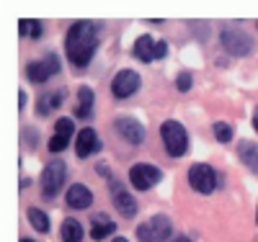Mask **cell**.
<instances>
[{
	"mask_svg": "<svg viewBox=\"0 0 258 242\" xmlns=\"http://www.w3.org/2000/svg\"><path fill=\"white\" fill-rule=\"evenodd\" d=\"M98 26L91 21H75L64 34V54L75 64V67H85L91 64L96 49H98Z\"/></svg>",
	"mask_w": 258,
	"mask_h": 242,
	"instance_id": "6da1fadb",
	"label": "cell"
},
{
	"mask_svg": "<svg viewBox=\"0 0 258 242\" xmlns=\"http://www.w3.org/2000/svg\"><path fill=\"white\" fill-rule=\"evenodd\" d=\"M160 139H163V147L170 157H183L186 149H188V131L183 129L181 121H173L168 119L160 124Z\"/></svg>",
	"mask_w": 258,
	"mask_h": 242,
	"instance_id": "7a4b0ae2",
	"label": "cell"
},
{
	"mask_svg": "<svg viewBox=\"0 0 258 242\" xmlns=\"http://www.w3.org/2000/svg\"><path fill=\"white\" fill-rule=\"evenodd\" d=\"M64 181H68V165H64L62 157H54L44 165L41 170V193L47 196V199H54V196L62 191Z\"/></svg>",
	"mask_w": 258,
	"mask_h": 242,
	"instance_id": "3957f363",
	"label": "cell"
},
{
	"mask_svg": "<svg viewBox=\"0 0 258 242\" xmlns=\"http://www.w3.org/2000/svg\"><path fill=\"white\" fill-rule=\"evenodd\" d=\"M170 232H173V222L165 214H155L153 219H147L137 227V239L140 242H165L170 239Z\"/></svg>",
	"mask_w": 258,
	"mask_h": 242,
	"instance_id": "277c9868",
	"label": "cell"
},
{
	"mask_svg": "<svg viewBox=\"0 0 258 242\" xmlns=\"http://www.w3.org/2000/svg\"><path fill=\"white\" fill-rule=\"evenodd\" d=\"M188 186L194 191H199V193H214L217 186H220V175L212 165L197 163V165L188 168Z\"/></svg>",
	"mask_w": 258,
	"mask_h": 242,
	"instance_id": "5b68a950",
	"label": "cell"
},
{
	"mask_svg": "<svg viewBox=\"0 0 258 242\" xmlns=\"http://www.w3.org/2000/svg\"><path fill=\"white\" fill-rule=\"evenodd\" d=\"M220 41L227 54H235V57H248L253 52V36L240 31V29H225L220 34Z\"/></svg>",
	"mask_w": 258,
	"mask_h": 242,
	"instance_id": "8992f818",
	"label": "cell"
},
{
	"mask_svg": "<svg viewBox=\"0 0 258 242\" xmlns=\"http://www.w3.org/2000/svg\"><path fill=\"white\" fill-rule=\"evenodd\" d=\"M163 178V170L150 165V163H137L129 170V183H132L137 191H150L153 186H158Z\"/></svg>",
	"mask_w": 258,
	"mask_h": 242,
	"instance_id": "52a82bcc",
	"label": "cell"
},
{
	"mask_svg": "<svg viewBox=\"0 0 258 242\" xmlns=\"http://www.w3.org/2000/svg\"><path fill=\"white\" fill-rule=\"evenodd\" d=\"M140 85H142L140 72H135V70H119L114 75V80H111V93H114V98L124 101L129 96H135L140 91Z\"/></svg>",
	"mask_w": 258,
	"mask_h": 242,
	"instance_id": "ba28073f",
	"label": "cell"
},
{
	"mask_svg": "<svg viewBox=\"0 0 258 242\" xmlns=\"http://www.w3.org/2000/svg\"><path fill=\"white\" fill-rule=\"evenodd\" d=\"M57 72H59V59H57V54H47L44 59L31 62L29 67H26L29 80H31V83H36V85L47 83V80H49L52 75H57Z\"/></svg>",
	"mask_w": 258,
	"mask_h": 242,
	"instance_id": "9c48e42d",
	"label": "cell"
},
{
	"mask_svg": "<svg viewBox=\"0 0 258 242\" xmlns=\"http://www.w3.org/2000/svg\"><path fill=\"white\" fill-rule=\"evenodd\" d=\"M114 126H116V131H119V137H121L124 142H129V144H142L145 137H147L145 126H142L137 119H132V116H119V119L114 121Z\"/></svg>",
	"mask_w": 258,
	"mask_h": 242,
	"instance_id": "30bf717a",
	"label": "cell"
},
{
	"mask_svg": "<svg viewBox=\"0 0 258 242\" xmlns=\"http://www.w3.org/2000/svg\"><path fill=\"white\" fill-rule=\"evenodd\" d=\"M101 149V139L96 134V129H83L78 131V137H75V152H78V157H91L93 152Z\"/></svg>",
	"mask_w": 258,
	"mask_h": 242,
	"instance_id": "8fae6325",
	"label": "cell"
},
{
	"mask_svg": "<svg viewBox=\"0 0 258 242\" xmlns=\"http://www.w3.org/2000/svg\"><path fill=\"white\" fill-rule=\"evenodd\" d=\"M64 201H68L70 209H88L93 204V191L88 186H83V183H75L68 188V196H64Z\"/></svg>",
	"mask_w": 258,
	"mask_h": 242,
	"instance_id": "7c38bea8",
	"label": "cell"
},
{
	"mask_svg": "<svg viewBox=\"0 0 258 242\" xmlns=\"http://www.w3.org/2000/svg\"><path fill=\"white\" fill-rule=\"evenodd\" d=\"M78 106H75V119H91V114H93V101H96V96H93V91L88 85H83L80 91H78Z\"/></svg>",
	"mask_w": 258,
	"mask_h": 242,
	"instance_id": "4fadbf2b",
	"label": "cell"
},
{
	"mask_svg": "<svg viewBox=\"0 0 258 242\" xmlns=\"http://www.w3.org/2000/svg\"><path fill=\"white\" fill-rule=\"evenodd\" d=\"M114 232H116V222H111L106 214H96L93 216V227H91V237L93 239H106Z\"/></svg>",
	"mask_w": 258,
	"mask_h": 242,
	"instance_id": "5bb4252c",
	"label": "cell"
},
{
	"mask_svg": "<svg viewBox=\"0 0 258 242\" xmlns=\"http://www.w3.org/2000/svg\"><path fill=\"white\" fill-rule=\"evenodd\" d=\"M114 206L121 216H135L137 214V201H135V196L129 193V191H116L114 193Z\"/></svg>",
	"mask_w": 258,
	"mask_h": 242,
	"instance_id": "9a60e30c",
	"label": "cell"
},
{
	"mask_svg": "<svg viewBox=\"0 0 258 242\" xmlns=\"http://www.w3.org/2000/svg\"><path fill=\"white\" fill-rule=\"evenodd\" d=\"M153 52H155V39L150 36V34H142V36L135 41V57H137L140 62H153V59H155Z\"/></svg>",
	"mask_w": 258,
	"mask_h": 242,
	"instance_id": "2e32d148",
	"label": "cell"
},
{
	"mask_svg": "<svg viewBox=\"0 0 258 242\" xmlns=\"http://www.w3.org/2000/svg\"><path fill=\"white\" fill-rule=\"evenodd\" d=\"M59 234H62V242H83L85 229H83V224L78 222V219H64Z\"/></svg>",
	"mask_w": 258,
	"mask_h": 242,
	"instance_id": "e0dca14e",
	"label": "cell"
},
{
	"mask_svg": "<svg viewBox=\"0 0 258 242\" xmlns=\"http://www.w3.org/2000/svg\"><path fill=\"white\" fill-rule=\"evenodd\" d=\"M238 157H240L248 168L258 170V144H253L250 139H243V142L238 144Z\"/></svg>",
	"mask_w": 258,
	"mask_h": 242,
	"instance_id": "ac0fdd59",
	"label": "cell"
},
{
	"mask_svg": "<svg viewBox=\"0 0 258 242\" xmlns=\"http://www.w3.org/2000/svg\"><path fill=\"white\" fill-rule=\"evenodd\" d=\"M64 98H68V91H54V93H49V96H44L39 101V114L44 116V114H52L54 108H59L62 103H64Z\"/></svg>",
	"mask_w": 258,
	"mask_h": 242,
	"instance_id": "d6986e66",
	"label": "cell"
},
{
	"mask_svg": "<svg viewBox=\"0 0 258 242\" xmlns=\"http://www.w3.org/2000/svg\"><path fill=\"white\" fill-rule=\"evenodd\" d=\"M18 29H21L24 36H31V39H39L41 34H44V24H41V21H34V18H21Z\"/></svg>",
	"mask_w": 258,
	"mask_h": 242,
	"instance_id": "ffe728a7",
	"label": "cell"
},
{
	"mask_svg": "<svg viewBox=\"0 0 258 242\" xmlns=\"http://www.w3.org/2000/svg\"><path fill=\"white\" fill-rule=\"evenodd\" d=\"M29 222H31V227L36 232H49V216L41 211V209H36V206L29 209Z\"/></svg>",
	"mask_w": 258,
	"mask_h": 242,
	"instance_id": "44dd1931",
	"label": "cell"
},
{
	"mask_svg": "<svg viewBox=\"0 0 258 242\" xmlns=\"http://www.w3.org/2000/svg\"><path fill=\"white\" fill-rule=\"evenodd\" d=\"M212 129H214V137H217V142H222V144L232 142V134H235V131H232V126H230V124H225V121H217V124H214Z\"/></svg>",
	"mask_w": 258,
	"mask_h": 242,
	"instance_id": "7402d4cb",
	"label": "cell"
},
{
	"mask_svg": "<svg viewBox=\"0 0 258 242\" xmlns=\"http://www.w3.org/2000/svg\"><path fill=\"white\" fill-rule=\"evenodd\" d=\"M73 131H75V126H73V119L62 116V119H57V121H54V134H64V137H73Z\"/></svg>",
	"mask_w": 258,
	"mask_h": 242,
	"instance_id": "603a6c76",
	"label": "cell"
},
{
	"mask_svg": "<svg viewBox=\"0 0 258 242\" xmlns=\"http://www.w3.org/2000/svg\"><path fill=\"white\" fill-rule=\"evenodd\" d=\"M68 142H70V137H64V134H54L52 139H49V152H62L64 147H68Z\"/></svg>",
	"mask_w": 258,
	"mask_h": 242,
	"instance_id": "cb8c5ba5",
	"label": "cell"
},
{
	"mask_svg": "<svg viewBox=\"0 0 258 242\" xmlns=\"http://www.w3.org/2000/svg\"><path fill=\"white\" fill-rule=\"evenodd\" d=\"M191 85H194V77H191V72H181V75L176 77V88H178L181 93L191 91Z\"/></svg>",
	"mask_w": 258,
	"mask_h": 242,
	"instance_id": "d4e9b609",
	"label": "cell"
},
{
	"mask_svg": "<svg viewBox=\"0 0 258 242\" xmlns=\"http://www.w3.org/2000/svg\"><path fill=\"white\" fill-rule=\"evenodd\" d=\"M168 54V41H155V52H153V57L155 59H163Z\"/></svg>",
	"mask_w": 258,
	"mask_h": 242,
	"instance_id": "484cf974",
	"label": "cell"
},
{
	"mask_svg": "<svg viewBox=\"0 0 258 242\" xmlns=\"http://www.w3.org/2000/svg\"><path fill=\"white\" fill-rule=\"evenodd\" d=\"M24 108H26V91L21 88L18 91V111H24Z\"/></svg>",
	"mask_w": 258,
	"mask_h": 242,
	"instance_id": "4316f807",
	"label": "cell"
},
{
	"mask_svg": "<svg viewBox=\"0 0 258 242\" xmlns=\"http://www.w3.org/2000/svg\"><path fill=\"white\" fill-rule=\"evenodd\" d=\"M98 173H101V175H109L111 170H109V165H103V163H101V165H98Z\"/></svg>",
	"mask_w": 258,
	"mask_h": 242,
	"instance_id": "83f0119b",
	"label": "cell"
},
{
	"mask_svg": "<svg viewBox=\"0 0 258 242\" xmlns=\"http://www.w3.org/2000/svg\"><path fill=\"white\" fill-rule=\"evenodd\" d=\"M170 242H194V239H188V237H173Z\"/></svg>",
	"mask_w": 258,
	"mask_h": 242,
	"instance_id": "f1b7e54d",
	"label": "cell"
},
{
	"mask_svg": "<svg viewBox=\"0 0 258 242\" xmlns=\"http://www.w3.org/2000/svg\"><path fill=\"white\" fill-rule=\"evenodd\" d=\"M18 242H36V239H31V237H21Z\"/></svg>",
	"mask_w": 258,
	"mask_h": 242,
	"instance_id": "f546056e",
	"label": "cell"
},
{
	"mask_svg": "<svg viewBox=\"0 0 258 242\" xmlns=\"http://www.w3.org/2000/svg\"><path fill=\"white\" fill-rule=\"evenodd\" d=\"M111 242H129V239H124V237H114Z\"/></svg>",
	"mask_w": 258,
	"mask_h": 242,
	"instance_id": "4dcf8cb0",
	"label": "cell"
},
{
	"mask_svg": "<svg viewBox=\"0 0 258 242\" xmlns=\"http://www.w3.org/2000/svg\"><path fill=\"white\" fill-rule=\"evenodd\" d=\"M253 129H255V131H258V116H255V119H253Z\"/></svg>",
	"mask_w": 258,
	"mask_h": 242,
	"instance_id": "1f68e13d",
	"label": "cell"
},
{
	"mask_svg": "<svg viewBox=\"0 0 258 242\" xmlns=\"http://www.w3.org/2000/svg\"><path fill=\"white\" fill-rule=\"evenodd\" d=\"M255 222H258V211H255Z\"/></svg>",
	"mask_w": 258,
	"mask_h": 242,
	"instance_id": "d6a6232c",
	"label": "cell"
}]
</instances>
